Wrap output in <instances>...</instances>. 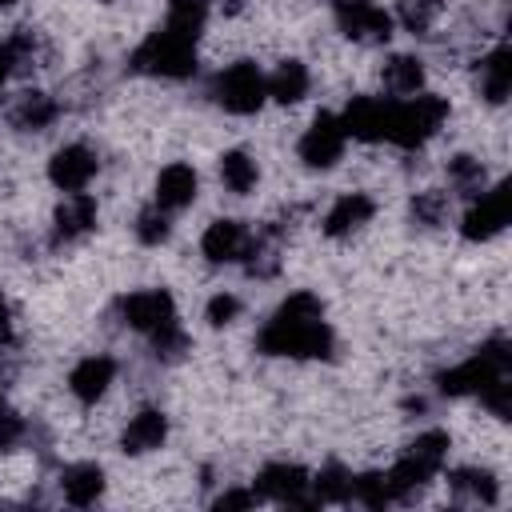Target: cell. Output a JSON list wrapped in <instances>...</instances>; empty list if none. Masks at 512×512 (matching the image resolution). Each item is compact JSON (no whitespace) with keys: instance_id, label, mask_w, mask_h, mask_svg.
Wrapping results in <instances>:
<instances>
[{"instance_id":"d4e9b609","label":"cell","mask_w":512,"mask_h":512,"mask_svg":"<svg viewBox=\"0 0 512 512\" xmlns=\"http://www.w3.org/2000/svg\"><path fill=\"white\" fill-rule=\"evenodd\" d=\"M204 20H208V0H168V20L164 28L196 40L204 32Z\"/></svg>"},{"instance_id":"277c9868","label":"cell","mask_w":512,"mask_h":512,"mask_svg":"<svg viewBox=\"0 0 512 512\" xmlns=\"http://www.w3.org/2000/svg\"><path fill=\"white\" fill-rule=\"evenodd\" d=\"M508 364H512L508 340H504V336H492V340L480 344L464 364L440 372V376H436V388H440L444 396H472V392H480L484 384L508 376Z\"/></svg>"},{"instance_id":"8fae6325","label":"cell","mask_w":512,"mask_h":512,"mask_svg":"<svg viewBox=\"0 0 512 512\" xmlns=\"http://www.w3.org/2000/svg\"><path fill=\"white\" fill-rule=\"evenodd\" d=\"M92 176H96V152L88 144H64L48 160V180L60 192H84Z\"/></svg>"},{"instance_id":"30bf717a","label":"cell","mask_w":512,"mask_h":512,"mask_svg":"<svg viewBox=\"0 0 512 512\" xmlns=\"http://www.w3.org/2000/svg\"><path fill=\"white\" fill-rule=\"evenodd\" d=\"M344 128H340V116H332V112H320L312 124H308V132L300 136V160L308 164V168H332L340 156H344Z\"/></svg>"},{"instance_id":"d590c367","label":"cell","mask_w":512,"mask_h":512,"mask_svg":"<svg viewBox=\"0 0 512 512\" xmlns=\"http://www.w3.org/2000/svg\"><path fill=\"white\" fill-rule=\"evenodd\" d=\"M12 72H16V60H12V48H8V44H0V84H4V80H8Z\"/></svg>"},{"instance_id":"7a4b0ae2","label":"cell","mask_w":512,"mask_h":512,"mask_svg":"<svg viewBox=\"0 0 512 512\" xmlns=\"http://www.w3.org/2000/svg\"><path fill=\"white\" fill-rule=\"evenodd\" d=\"M448 116V104L432 92H416V96H404V100H388V128H384V140L396 144V148H420L436 136V128L444 124Z\"/></svg>"},{"instance_id":"ac0fdd59","label":"cell","mask_w":512,"mask_h":512,"mask_svg":"<svg viewBox=\"0 0 512 512\" xmlns=\"http://www.w3.org/2000/svg\"><path fill=\"white\" fill-rule=\"evenodd\" d=\"M368 220H372V200H368L364 192H348V196H340V200L328 208V216H324V236H332V240L352 236V232L364 228Z\"/></svg>"},{"instance_id":"44dd1931","label":"cell","mask_w":512,"mask_h":512,"mask_svg":"<svg viewBox=\"0 0 512 512\" xmlns=\"http://www.w3.org/2000/svg\"><path fill=\"white\" fill-rule=\"evenodd\" d=\"M8 120L20 132H40V128H48L56 120V100L48 92H20L16 104L8 108Z\"/></svg>"},{"instance_id":"d6986e66","label":"cell","mask_w":512,"mask_h":512,"mask_svg":"<svg viewBox=\"0 0 512 512\" xmlns=\"http://www.w3.org/2000/svg\"><path fill=\"white\" fill-rule=\"evenodd\" d=\"M192 200H196V172L188 164L160 168V176H156V204L164 212H176V208H188Z\"/></svg>"},{"instance_id":"8d00e7d4","label":"cell","mask_w":512,"mask_h":512,"mask_svg":"<svg viewBox=\"0 0 512 512\" xmlns=\"http://www.w3.org/2000/svg\"><path fill=\"white\" fill-rule=\"evenodd\" d=\"M4 332H8V300L0 296V336H4Z\"/></svg>"},{"instance_id":"52a82bcc","label":"cell","mask_w":512,"mask_h":512,"mask_svg":"<svg viewBox=\"0 0 512 512\" xmlns=\"http://www.w3.org/2000/svg\"><path fill=\"white\" fill-rule=\"evenodd\" d=\"M508 216H512V188L496 184L472 200V208L460 220V232H464V240H492L508 224Z\"/></svg>"},{"instance_id":"f1b7e54d","label":"cell","mask_w":512,"mask_h":512,"mask_svg":"<svg viewBox=\"0 0 512 512\" xmlns=\"http://www.w3.org/2000/svg\"><path fill=\"white\" fill-rule=\"evenodd\" d=\"M352 500H360L364 508H388V504H396L384 472H364V476H352Z\"/></svg>"},{"instance_id":"ffe728a7","label":"cell","mask_w":512,"mask_h":512,"mask_svg":"<svg viewBox=\"0 0 512 512\" xmlns=\"http://www.w3.org/2000/svg\"><path fill=\"white\" fill-rule=\"evenodd\" d=\"M60 492H64V500L76 504V508L96 504V500L104 496V472H100V464H72V468H64Z\"/></svg>"},{"instance_id":"4fadbf2b","label":"cell","mask_w":512,"mask_h":512,"mask_svg":"<svg viewBox=\"0 0 512 512\" xmlns=\"http://www.w3.org/2000/svg\"><path fill=\"white\" fill-rule=\"evenodd\" d=\"M340 128H344V136L364 140V144L384 140V128H388V100H380V96H352L348 108H344V116H340Z\"/></svg>"},{"instance_id":"2e32d148","label":"cell","mask_w":512,"mask_h":512,"mask_svg":"<svg viewBox=\"0 0 512 512\" xmlns=\"http://www.w3.org/2000/svg\"><path fill=\"white\" fill-rule=\"evenodd\" d=\"M164 436H168V416H164L160 408H140V412L128 420V428H124V436H120V448L132 452V456H144V452L160 448Z\"/></svg>"},{"instance_id":"836d02e7","label":"cell","mask_w":512,"mask_h":512,"mask_svg":"<svg viewBox=\"0 0 512 512\" xmlns=\"http://www.w3.org/2000/svg\"><path fill=\"white\" fill-rule=\"evenodd\" d=\"M24 432H28L24 420H20V416L8 408V400L0 396V448H16V444L24 440Z\"/></svg>"},{"instance_id":"cb8c5ba5","label":"cell","mask_w":512,"mask_h":512,"mask_svg":"<svg viewBox=\"0 0 512 512\" xmlns=\"http://www.w3.org/2000/svg\"><path fill=\"white\" fill-rule=\"evenodd\" d=\"M220 180H224V188H228V192L244 196V192H252V188H256L260 168H256V160H252L248 152L232 148V152H224V156H220Z\"/></svg>"},{"instance_id":"e0dca14e","label":"cell","mask_w":512,"mask_h":512,"mask_svg":"<svg viewBox=\"0 0 512 512\" xmlns=\"http://www.w3.org/2000/svg\"><path fill=\"white\" fill-rule=\"evenodd\" d=\"M476 88L488 104H504L508 100V88H512V52L500 44L492 48L484 60H480V72H476Z\"/></svg>"},{"instance_id":"1f68e13d","label":"cell","mask_w":512,"mask_h":512,"mask_svg":"<svg viewBox=\"0 0 512 512\" xmlns=\"http://www.w3.org/2000/svg\"><path fill=\"white\" fill-rule=\"evenodd\" d=\"M168 232H172V224H168V212L160 208V204H152V208H144L140 216H136V240L140 244H164L168 240Z\"/></svg>"},{"instance_id":"484cf974","label":"cell","mask_w":512,"mask_h":512,"mask_svg":"<svg viewBox=\"0 0 512 512\" xmlns=\"http://www.w3.org/2000/svg\"><path fill=\"white\" fill-rule=\"evenodd\" d=\"M448 480H452V492L456 496H468V500H480V504H496V496H500L496 476L484 472V468H460Z\"/></svg>"},{"instance_id":"7402d4cb","label":"cell","mask_w":512,"mask_h":512,"mask_svg":"<svg viewBox=\"0 0 512 512\" xmlns=\"http://www.w3.org/2000/svg\"><path fill=\"white\" fill-rule=\"evenodd\" d=\"M264 84H268V96H272V100L296 104V100L308 92V68H304L300 60H284V64H276L272 76H264Z\"/></svg>"},{"instance_id":"8992f818","label":"cell","mask_w":512,"mask_h":512,"mask_svg":"<svg viewBox=\"0 0 512 512\" xmlns=\"http://www.w3.org/2000/svg\"><path fill=\"white\" fill-rule=\"evenodd\" d=\"M120 320L136 332L156 336L176 324V304H172L168 288H144V292H132L120 300Z\"/></svg>"},{"instance_id":"603a6c76","label":"cell","mask_w":512,"mask_h":512,"mask_svg":"<svg viewBox=\"0 0 512 512\" xmlns=\"http://www.w3.org/2000/svg\"><path fill=\"white\" fill-rule=\"evenodd\" d=\"M384 88L392 96H416L424 88V64L416 56H392L384 64Z\"/></svg>"},{"instance_id":"74e56055","label":"cell","mask_w":512,"mask_h":512,"mask_svg":"<svg viewBox=\"0 0 512 512\" xmlns=\"http://www.w3.org/2000/svg\"><path fill=\"white\" fill-rule=\"evenodd\" d=\"M8 4H12V0H0V8H8Z\"/></svg>"},{"instance_id":"6da1fadb","label":"cell","mask_w":512,"mask_h":512,"mask_svg":"<svg viewBox=\"0 0 512 512\" xmlns=\"http://www.w3.org/2000/svg\"><path fill=\"white\" fill-rule=\"evenodd\" d=\"M264 356H296V360H316V356H332V328L324 320V304L312 292H292L272 320L260 328L256 336Z\"/></svg>"},{"instance_id":"4dcf8cb0","label":"cell","mask_w":512,"mask_h":512,"mask_svg":"<svg viewBox=\"0 0 512 512\" xmlns=\"http://www.w3.org/2000/svg\"><path fill=\"white\" fill-rule=\"evenodd\" d=\"M444 212H448V196H444V192L428 188V192H416V196H412V220H416L420 228H436V224L444 220Z\"/></svg>"},{"instance_id":"5b68a950","label":"cell","mask_w":512,"mask_h":512,"mask_svg":"<svg viewBox=\"0 0 512 512\" xmlns=\"http://www.w3.org/2000/svg\"><path fill=\"white\" fill-rule=\"evenodd\" d=\"M212 96H216L220 108H228L236 116H248V112H256L264 104L268 84H264V72L252 60H236L212 80Z\"/></svg>"},{"instance_id":"3957f363","label":"cell","mask_w":512,"mask_h":512,"mask_svg":"<svg viewBox=\"0 0 512 512\" xmlns=\"http://www.w3.org/2000/svg\"><path fill=\"white\" fill-rule=\"evenodd\" d=\"M136 72L144 76H160V80H184L196 72V40L172 32V28H156L140 40V48L128 60Z\"/></svg>"},{"instance_id":"d6a6232c","label":"cell","mask_w":512,"mask_h":512,"mask_svg":"<svg viewBox=\"0 0 512 512\" xmlns=\"http://www.w3.org/2000/svg\"><path fill=\"white\" fill-rule=\"evenodd\" d=\"M240 316V300L232 296V292H216L212 300H208V308H204V320L212 324V328H224V324H232Z\"/></svg>"},{"instance_id":"9a60e30c","label":"cell","mask_w":512,"mask_h":512,"mask_svg":"<svg viewBox=\"0 0 512 512\" xmlns=\"http://www.w3.org/2000/svg\"><path fill=\"white\" fill-rule=\"evenodd\" d=\"M112 376H116L112 356H84V360L68 372V388H72V396H76L80 404H96V400L108 392Z\"/></svg>"},{"instance_id":"7c38bea8","label":"cell","mask_w":512,"mask_h":512,"mask_svg":"<svg viewBox=\"0 0 512 512\" xmlns=\"http://www.w3.org/2000/svg\"><path fill=\"white\" fill-rule=\"evenodd\" d=\"M252 248V232L240 220H212L200 236V252L208 256V264H236L244 260Z\"/></svg>"},{"instance_id":"e575fe53","label":"cell","mask_w":512,"mask_h":512,"mask_svg":"<svg viewBox=\"0 0 512 512\" xmlns=\"http://www.w3.org/2000/svg\"><path fill=\"white\" fill-rule=\"evenodd\" d=\"M256 504V492H224L216 496V508H252Z\"/></svg>"},{"instance_id":"f546056e","label":"cell","mask_w":512,"mask_h":512,"mask_svg":"<svg viewBox=\"0 0 512 512\" xmlns=\"http://www.w3.org/2000/svg\"><path fill=\"white\" fill-rule=\"evenodd\" d=\"M448 184L464 196H476L484 188V164L476 156H452L448 160Z\"/></svg>"},{"instance_id":"83f0119b","label":"cell","mask_w":512,"mask_h":512,"mask_svg":"<svg viewBox=\"0 0 512 512\" xmlns=\"http://www.w3.org/2000/svg\"><path fill=\"white\" fill-rule=\"evenodd\" d=\"M440 12H444V0H400L396 20H400L412 36H424V32L436 24Z\"/></svg>"},{"instance_id":"5bb4252c","label":"cell","mask_w":512,"mask_h":512,"mask_svg":"<svg viewBox=\"0 0 512 512\" xmlns=\"http://www.w3.org/2000/svg\"><path fill=\"white\" fill-rule=\"evenodd\" d=\"M96 228V200L84 196V192H72L60 208H56V220H52V244H72L80 236H88Z\"/></svg>"},{"instance_id":"4316f807","label":"cell","mask_w":512,"mask_h":512,"mask_svg":"<svg viewBox=\"0 0 512 512\" xmlns=\"http://www.w3.org/2000/svg\"><path fill=\"white\" fill-rule=\"evenodd\" d=\"M308 488H312L316 504H344V500H352V476L340 464H324L320 476Z\"/></svg>"},{"instance_id":"9c48e42d","label":"cell","mask_w":512,"mask_h":512,"mask_svg":"<svg viewBox=\"0 0 512 512\" xmlns=\"http://www.w3.org/2000/svg\"><path fill=\"white\" fill-rule=\"evenodd\" d=\"M332 4H336V24L348 40L380 44L392 36V16L384 8H376L372 0H332Z\"/></svg>"},{"instance_id":"ba28073f","label":"cell","mask_w":512,"mask_h":512,"mask_svg":"<svg viewBox=\"0 0 512 512\" xmlns=\"http://www.w3.org/2000/svg\"><path fill=\"white\" fill-rule=\"evenodd\" d=\"M308 472L300 464H264L256 476V496L264 500H280V504H296V508H316V496L308 492Z\"/></svg>"}]
</instances>
